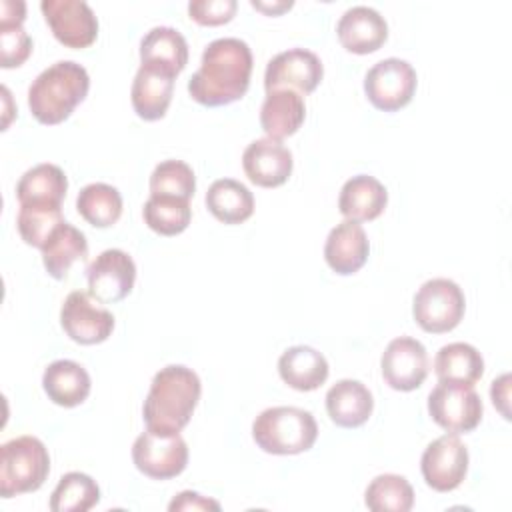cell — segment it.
<instances>
[{"instance_id": "cell-1", "label": "cell", "mask_w": 512, "mask_h": 512, "mask_svg": "<svg viewBox=\"0 0 512 512\" xmlns=\"http://www.w3.org/2000/svg\"><path fill=\"white\" fill-rule=\"evenodd\" d=\"M250 74V46L240 38H218L204 48L200 68L188 80V92L202 106H226L246 94Z\"/></svg>"}, {"instance_id": "cell-2", "label": "cell", "mask_w": 512, "mask_h": 512, "mask_svg": "<svg viewBox=\"0 0 512 512\" xmlns=\"http://www.w3.org/2000/svg\"><path fill=\"white\" fill-rule=\"evenodd\" d=\"M200 392L202 384L192 368L170 364L156 372L142 406L146 430L156 434H180L192 418Z\"/></svg>"}, {"instance_id": "cell-3", "label": "cell", "mask_w": 512, "mask_h": 512, "mask_svg": "<svg viewBox=\"0 0 512 512\" xmlns=\"http://www.w3.org/2000/svg\"><path fill=\"white\" fill-rule=\"evenodd\" d=\"M90 76L72 60H60L42 70L28 88V106L40 124H60L86 98Z\"/></svg>"}, {"instance_id": "cell-4", "label": "cell", "mask_w": 512, "mask_h": 512, "mask_svg": "<svg viewBox=\"0 0 512 512\" xmlns=\"http://www.w3.org/2000/svg\"><path fill=\"white\" fill-rule=\"evenodd\" d=\"M256 446L268 454L292 456L306 452L318 438V424L308 410L274 406L262 410L252 422Z\"/></svg>"}, {"instance_id": "cell-5", "label": "cell", "mask_w": 512, "mask_h": 512, "mask_svg": "<svg viewBox=\"0 0 512 512\" xmlns=\"http://www.w3.org/2000/svg\"><path fill=\"white\" fill-rule=\"evenodd\" d=\"M50 472V454L36 436H18L0 450V496L12 498L38 490Z\"/></svg>"}, {"instance_id": "cell-6", "label": "cell", "mask_w": 512, "mask_h": 512, "mask_svg": "<svg viewBox=\"0 0 512 512\" xmlns=\"http://www.w3.org/2000/svg\"><path fill=\"white\" fill-rule=\"evenodd\" d=\"M464 308V292L454 280L432 278L418 288L412 314L424 332L442 334L454 330L460 324Z\"/></svg>"}, {"instance_id": "cell-7", "label": "cell", "mask_w": 512, "mask_h": 512, "mask_svg": "<svg viewBox=\"0 0 512 512\" xmlns=\"http://www.w3.org/2000/svg\"><path fill=\"white\" fill-rule=\"evenodd\" d=\"M430 418L452 434L472 432L482 420V400L474 386L440 382L428 396Z\"/></svg>"}, {"instance_id": "cell-8", "label": "cell", "mask_w": 512, "mask_h": 512, "mask_svg": "<svg viewBox=\"0 0 512 512\" xmlns=\"http://www.w3.org/2000/svg\"><path fill=\"white\" fill-rule=\"evenodd\" d=\"M416 82V70L410 62L400 58H384L366 72L364 92L374 108L396 112L412 100Z\"/></svg>"}, {"instance_id": "cell-9", "label": "cell", "mask_w": 512, "mask_h": 512, "mask_svg": "<svg viewBox=\"0 0 512 512\" xmlns=\"http://www.w3.org/2000/svg\"><path fill=\"white\" fill-rule=\"evenodd\" d=\"M136 468L154 480H170L184 472L188 464V446L180 434L142 432L132 444Z\"/></svg>"}, {"instance_id": "cell-10", "label": "cell", "mask_w": 512, "mask_h": 512, "mask_svg": "<svg viewBox=\"0 0 512 512\" xmlns=\"http://www.w3.org/2000/svg\"><path fill=\"white\" fill-rule=\"evenodd\" d=\"M60 324L70 340L78 344H100L114 330V316L98 304L92 294L74 290L64 298L60 308Z\"/></svg>"}, {"instance_id": "cell-11", "label": "cell", "mask_w": 512, "mask_h": 512, "mask_svg": "<svg viewBox=\"0 0 512 512\" xmlns=\"http://www.w3.org/2000/svg\"><path fill=\"white\" fill-rule=\"evenodd\" d=\"M420 470L432 490L450 492L466 478L468 448L458 434H444L426 446L420 458Z\"/></svg>"}, {"instance_id": "cell-12", "label": "cell", "mask_w": 512, "mask_h": 512, "mask_svg": "<svg viewBox=\"0 0 512 512\" xmlns=\"http://www.w3.org/2000/svg\"><path fill=\"white\" fill-rule=\"evenodd\" d=\"M40 10L54 38L68 48H86L98 36V18L84 0H42Z\"/></svg>"}, {"instance_id": "cell-13", "label": "cell", "mask_w": 512, "mask_h": 512, "mask_svg": "<svg viewBox=\"0 0 512 512\" xmlns=\"http://www.w3.org/2000/svg\"><path fill=\"white\" fill-rule=\"evenodd\" d=\"M324 76V66L320 58L306 48H290L276 54L264 72L266 92L270 90H294L300 94H310L316 90Z\"/></svg>"}, {"instance_id": "cell-14", "label": "cell", "mask_w": 512, "mask_h": 512, "mask_svg": "<svg viewBox=\"0 0 512 512\" xmlns=\"http://www.w3.org/2000/svg\"><path fill=\"white\" fill-rule=\"evenodd\" d=\"M90 294L102 304H114L126 298L136 280L134 260L118 248L100 252L86 268Z\"/></svg>"}, {"instance_id": "cell-15", "label": "cell", "mask_w": 512, "mask_h": 512, "mask_svg": "<svg viewBox=\"0 0 512 512\" xmlns=\"http://www.w3.org/2000/svg\"><path fill=\"white\" fill-rule=\"evenodd\" d=\"M384 382L400 392L422 386L428 376V354L422 342L410 336H398L388 342L380 358Z\"/></svg>"}, {"instance_id": "cell-16", "label": "cell", "mask_w": 512, "mask_h": 512, "mask_svg": "<svg viewBox=\"0 0 512 512\" xmlns=\"http://www.w3.org/2000/svg\"><path fill=\"white\" fill-rule=\"evenodd\" d=\"M292 152L274 138L250 142L242 154V168L248 180L262 188H276L292 174Z\"/></svg>"}, {"instance_id": "cell-17", "label": "cell", "mask_w": 512, "mask_h": 512, "mask_svg": "<svg viewBox=\"0 0 512 512\" xmlns=\"http://www.w3.org/2000/svg\"><path fill=\"white\" fill-rule=\"evenodd\" d=\"M174 78L176 74L166 68L154 64H140L132 82L130 100L134 112L142 120L154 122L164 118L172 100Z\"/></svg>"}, {"instance_id": "cell-18", "label": "cell", "mask_w": 512, "mask_h": 512, "mask_svg": "<svg viewBox=\"0 0 512 512\" xmlns=\"http://www.w3.org/2000/svg\"><path fill=\"white\" fill-rule=\"evenodd\" d=\"M336 34L340 44L354 54L376 52L388 38V24L378 10L370 6L348 8L338 24Z\"/></svg>"}, {"instance_id": "cell-19", "label": "cell", "mask_w": 512, "mask_h": 512, "mask_svg": "<svg viewBox=\"0 0 512 512\" xmlns=\"http://www.w3.org/2000/svg\"><path fill=\"white\" fill-rule=\"evenodd\" d=\"M370 252V242L360 226V222L344 220L336 224L324 244V258L326 264L340 276H348L358 272Z\"/></svg>"}, {"instance_id": "cell-20", "label": "cell", "mask_w": 512, "mask_h": 512, "mask_svg": "<svg viewBox=\"0 0 512 512\" xmlns=\"http://www.w3.org/2000/svg\"><path fill=\"white\" fill-rule=\"evenodd\" d=\"M372 408V392L360 380H338L326 392V412L330 420L340 428L362 426L370 418Z\"/></svg>"}, {"instance_id": "cell-21", "label": "cell", "mask_w": 512, "mask_h": 512, "mask_svg": "<svg viewBox=\"0 0 512 512\" xmlns=\"http://www.w3.org/2000/svg\"><path fill=\"white\" fill-rule=\"evenodd\" d=\"M388 202V192L380 180L368 174L352 176L338 196V210L346 220L368 222L378 218Z\"/></svg>"}, {"instance_id": "cell-22", "label": "cell", "mask_w": 512, "mask_h": 512, "mask_svg": "<svg viewBox=\"0 0 512 512\" xmlns=\"http://www.w3.org/2000/svg\"><path fill=\"white\" fill-rule=\"evenodd\" d=\"M306 118V104L300 92L270 90L260 108V126L268 138L282 140L292 136Z\"/></svg>"}, {"instance_id": "cell-23", "label": "cell", "mask_w": 512, "mask_h": 512, "mask_svg": "<svg viewBox=\"0 0 512 512\" xmlns=\"http://www.w3.org/2000/svg\"><path fill=\"white\" fill-rule=\"evenodd\" d=\"M280 378L294 390L310 392L320 388L328 378V362L322 352L312 346H292L278 360Z\"/></svg>"}, {"instance_id": "cell-24", "label": "cell", "mask_w": 512, "mask_h": 512, "mask_svg": "<svg viewBox=\"0 0 512 512\" xmlns=\"http://www.w3.org/2000/svg\"><path fill=\"white\" fill-rule=\"evenodd\" d=\"M90 376L74 360H54L42 374V388L48 398L64 408L82 404L90 394Z\"/></svg>"}, {"instance_id": "cell-25", "label": "cell", "mask_w": 512, "mask_h": 512, "mask_svg": "<svg viewBox=\"0 0 512 512\" xmlns=\"http://www.w3.org/2000/svg\"><path fill=\"white\" fill-rule=\"evenodd\" d=\"M66 190H68V180L64 170L48 162L26 170L16 184V196L20 206H28V204L62 206Z\"/></svg>"}, {"instance_id": "cell-26", "label": "cell", "mask_w": 512, "mask_h": 512, "mask_svg": "<svg viewBox=\"0 0 512 512\" xmlns=\"http://www.w3.org/2000/svg\"><path fill=\"white\" fill-rule=\"evenodd\" d=\"M140 60L178 76L188 64V42L172 26H154L140 40Z\"/></svg>"}, {"instance_id": "cell-27", "label": "cell", "mask_w": 512, "mask_h": 512, "mask_svg": "<svg viewBox=\"0 0 512 512\" xmlns=\"http://www.w3.org/2000/svg\"><path fill=\"white\" fill-rule=\"evenodd\" d=\"M42 250V262L46 272L56 278L62 280L66 278V274L70 272L72 264L86 258L88 254V242L86 236L74 228L72 224H68L66 220L48 236V240L44 242Z\"/></svg>"}, {"instance_id": "cell-28", "label": "cell", "mask_w": 512, "mask_h": 512, "mask_svg": "<svg viewBox=\"0 0 512 512\" xmlns=\"http://www.w3.org/2000/svg\"><path fill=\"white\" fill-rule=\"evenodd\" d=\"M434 372L440 382L474 386L484 374V358L472 344L452 342L438 350Z\"/></svg>"}, {"instance_id": "cell-29", "label": "cell", "mask_w": 512, "mask_h": 512, "mask_svg": "<svg viewBox=\"0 0 512 512\" xmlns=\"http://www.w3.org/2000/svg\"><path fill=\"white\" fill-rule=\"evenodd\" d=\"M206 206L224 224H240L254 212L252 192L234 178L214 180L206 192Z\"/></svg>"}, {"instance_id": "cell-30", "label": "cell", "mask_w": 512, "mask_h": 512, "mask_svg": "<svg viewBox=\"0 0 512 512\" xmlns=\"http://www.w3.org/2000/svg\"><path fill=\"white\" fill-rule=\"evenodd\" d=\"M76 210L88 224L108 228L116 224L122 214V196L110 184L92 182L78 192Z\"/></svg>"}, {"instance_id": "cell-31", "label": "cell", "mask_w": 512, "mask_h": 512, "mask_svg": "<svg viewBox=\"0 0 512 512\" xmlns=\"http://www.w3.org/2000/svg\"><path fill=\"white\" fill-rule=\"evenodd\" d=\"M144 222L150 230L162 236H176L184 232L192 218L190 200L176 196H160L150 194L142 208Z\"/></svg>"}, {"instance_id": "cell-32", "label": "cell", "mask_w": 512, "mask_h": 512, "mask_svg": "<svg viewBox=\"0 0 512 512\" xmlns=\"http://www.w3.org/2000/svg\"><path fill=\"white\" fill-rule=\"evenodd\" d=\"M100 502L96 480L84 472H68L50 496L52 512H86Z\"/></svg>"}, {"instance_id": "cell-33", "label": "cell", "mask_w": 512, "mask_h": 512, "mask_svg": "<svg viewBox=\"0 0 512 512\" xmlns=\"http://www.w3.org/2000/svg\"><path fill=\"white\" fill-rule=\"evenodd\" d=\"M364 502L374 512H408L414 506V490L400 474H380L368 484Z\"/></svg>"}, {"instance_id": "cell-34", "label": "cell", "mask_w": 512, "mask_h": 512, "mask_svg": "<svg viewBox=\"0 0 512 512\" xmlns=\"http://www.w3.org/2000/svg\"><path fill=\"white\" fill-rule=\"evenodd\" d=\"M64 222L60 206H40L28 204L20 206L18 212V232L22 240L34 248H42L48 236Z\"/></svg>"}, {"instance_id": "cell-35", "label": "cell", "mask_w": 512, "mask_h": 512, "mask_svg": "<svg viewBox=\"0 0 512 512\" xmlns=\"http://www.w3.org/2000/svg\"><path fill=\"white\" fill-rule=\"evenodd\" d=\"M196 190L194 170L182 160H164L150 174V194L190 200Z\"/></svg>"}, {"instance_id": "cell-36", "label": "cell", "mask_w": 512, "mask_h": 512, "mask_svg": "<svg viewBox=\"0 0 512 512\" xmlns=\"http://www.w3.org/2000/svg\"><path fill=\"white\" fill-rule=\"evenodd\" d=\"M32 52V40L22 26H0V66L14 68L24 64Z\"/></svg>"}, {"instance_id": "cell-37", "label": "cell", "mask_w": 512, "mask_h": 512, "mask_svg": "<svg viewBox=\"0 0 512 512\" xmlns=\"http://www.w3.org/2000/svg\"><path fill=\"white\" fill-rule=\"evenodd\" d=\"M236 8V0H192L188 4V14L202 26H220L234 18Z\"/></svg>"}, {"instance_id": "cell-38", "label": "cell", "mask_w": 512, "mask_h": 512, "mask_svg": "<svg viewBox=\"0 0 512 512\" xmlns=\"http://www.w3.org/2000/svg\"><path fill=\"white\" fill-rule=\"evenodd\" d=\"M168 510L170 512H176V510H220V504L212 498L198 494V492L184 490L168 504Z\"/></svg>"}, {"instance_id": "cell-39", "label": "cell", "mask_w": 512, "mask_h": 512, "mask_svg": "<svg viewBox=\"0 0 512 512\" xmlns=\"http://www.w3.org/2000/svg\"><path fill=\"white\" fill-rule=\"evenodd\" d=\"M26 18V4L22 0L0 2V26H22Z\"/></svg>"}, {"instance_id": "cell-40", "label": "cell", "mask_w": 512, "mask_h": 512, "mask_svg": "<svg viewBox=\"0 0 512 512\" xmlns=\"http://www.w3.org/2000/svg\"><path fill=\"white\" fill-rule=\"evenodd\" d=\"M508 382H510V376L508 374H502L498 380L492 382V388H490V396H492V402L494 406L500 408V412L504 414V418H510L508 416Z\"/></svg>"}, {"instance_id": "cell-41", "label": "cell", "mask_w": 512, "mask_h": 512, "mask_svg": "<svg viewBox=\"0 0 512 512\" xmlns=\"http://www.w3.org/2000/svg\"><path fill=\"white\" fill-rule=\"evenodd\" d=\"M256 10H262V12H266V14H272V16H276V14H282V12H286V10H290L292 8V0H280V2H258V0H252L250 2Z\"/></svg>"}]
</instances>
